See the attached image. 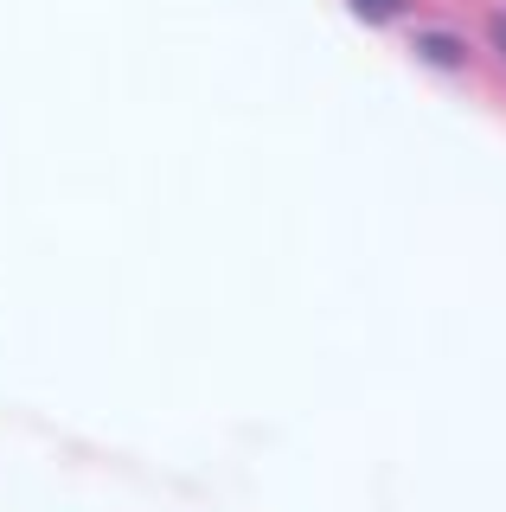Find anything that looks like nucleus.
I'll list each match as a JSON object with an SVG mask.
<instances>
[{
    "instance_id": "2",
    "label": "nucleus",
    "mask_w": 506,
    "mask_h": 512,
    "mask_svg": "<svg viewBox=\"0 0 506 512\" xmlns=\"http://www.w3.org/2000/svg\"><path fill=\"white\" fill-rule=\"evenodd\" d=\"M353 13H366V20H391V13H398V0H353Z\"/></svg>"
},
{
    "instance_id": "1",
    "label": "nucleus",
    "mask_w": 506,
    "mask_h": 512,
    "mask_svg": "<svg viewBox=\"0 0 506 512\" xmlns=\"http://www.w3.org/2000/svg\"><path fill=\"white\" fill-rule=\"evenodd\" d=\"M423 52H430L436 64H462V45H455V39H442V32H430V39H423Z\"/></svg>"
},
{
    "instance_id": "3",
    "label": "nucleus",
    "mask_w": 506,
    "mask_h": 512,
    "mask_svg": "<svg viewBox=\"0 0 506 512\" xmlns=\"http://www.w3.org/2000/svg\"><path fill=\"white\" fill-rule=\"evenodd\" d=\"M494 45H500V52H506V20H500V26H494Z\"/></svg>"
}]
</instances>
